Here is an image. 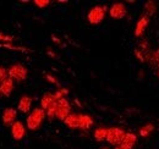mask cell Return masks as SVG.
<instances>
[{
	"label": "cell",
	"instance_id": "cell-16",
	"mask_svg": "<svg viewBox=\"0 0 159 149\" xmlns=\"http://www.w3.org/2000/svg\"><path fill=\"white\" fill-rule=\"evenodd\" d=\"M157 12V4L154 2V1H152V0H149V1H147L146 4H144V7H143V16H146V17H152L154 14Z\"/></svg>",
	"mask_w": 159,
	"mask_h": 149
},
{
	"label": "cell",
	"instance_id": "cell-21",
	"mask_svg": "<svg viewBox=\"0 0 159 149\" xmlns=\"http://www.w3.org/2000/svg\"><path fill=\"white\" fill-rule=\"evenodd\" d=\"M0 40H1V42H5V44H9L10 42L14 40V37L10 36V34H5V33L0 32Z\"/></svg>",
	"mask_w": 159,
	"mask_h": 149
},
{
	"label": "cell",
	"instance_id": "cell-20",
	"mask_svg": "<svg viewBox=\"0 0 159 149\" xmlns=\"http://www.w3.org/2000/svg\"><path fill=\"white\" fill-rule=\"evenodd\" d=\"M33 2H34V5H36L37 7H39V9H45V7H48V6L50 5V1H49V0H34Z\"/></svg>",
	"mask_w": 159,
	"mask_h": 149
},
{
	"label": "cell",
	"instance_id": "cell-17",
	"mask_svg": "<svg viewBox=\"0 0 159 149\" xmlns=\"http://www.w3.org/2000/svg\"><path fill=\"white\" fill-rule=\"evenodd\" d=\"M107 134H108V129L103 127V126L97 127L93 132V137L97 142H104L107 139Z\"/></svg>",
	"mask_w": 159,
	"mask_h": 149
},
{
	"label": "cell",
	"instance_id": "cell-5",
	"mask_svg": "<svg viewBox=\"0 0 159 149\" xmlns=\"http://www.w3.org/2000/svg\"><path fill=\"white\" fill-rule=\"evenodd\" d=\"M71 114V104L66 98H61L57 102V110H55V119L64 121Z\"/></svg>",
	"mask_w": 159,
	"mask_h": 149
},
{
	"label": "cell",
	"instance_id": "cell-10",
	"mask_svg": "<svg viewBox=\"0 0 159 149\" xmlns=\"http://www.w3.org/2000/svg\"><path fill=\"white\" fill-rule=\"evenodd\" d=\"M136 143H137V136L132 132H126L119 147L121 149H134Z\"/></svg>",
	"mask_w": 159,
	"mask_h": 149
},
{
	"label": "cell",
	"instance_id": "cell-19",
	"mask_svg": "<svg viewBox=\"0 0 159 149\" xmlns=\"http://www.w3.org/2000/svg\"><path fill=\"white\" fill-rule=\"evenodd\" d=\"M153 131H154V125L153 124H146L144 126H142L139 129V133L141 137H149Z\"/></svg>",
	"mask_w": 159,
	"mask_h": 149
},
{
	"label": "cell",
	"instance_id": "cell-24",
	"mask_svg": "<svg viewBox=\"0 0 159 149\" xmlns=\"http://www.w3.org/2000/svg\"><path fill=\"white\" fill-rule=\"evenodd\" d=\"M48 54H49V56H50V57H57V55H55L54 53H52V52H48Z\"/></svg>",
	"mask_w": 159,
	"mask_h": 149
},
{
	"label": "cell",
	"instance_id": "cell-8",
	"mask_svg": "<svg viewBox=\"0 0 159 149\" xmlns=\"http://www.w3.org/2000/svg\"><path fill=\"white\" fill-rule=\"evenodd\" d=\"M17 119V110L15 108H5L1 114V122L4 127H11Z\"/></svg>",
	"mask_w": 159,
	"mask_h": 149
},
{
	"label": "cell",
	"instance_id": "cell-15",
	"mask_svg": "<svg viewBox=\"0 0 159 149\" xmlns=\"http://www.w3.org/2000/svg\"><path fill=\"white\" fill-rule=\"evenodd\" d=\"M57 100L54 99L53 97V93H44L40 98V109H43L44 111L48 110L53 104H55Z\"/></svg>",
	"mask_w": 159,
	"mask_h": 149
},
{
	"label": "cell",
	"instance_id": "cell-2",
	"mask_svg": "<svg viewBox=\"0 0 159 149\" xmlns=\"http://www.w3.org/2000/svg\"><path fill=\"white\" fill-rule=\"evenodd\" d=\"M7 74L9 77L15 82H22V81H26L27 77H28V70L25 65L22 64H12L9 69H7Z\"/></svg>",
	"mask_w": 159,
	"mask_h": 149
},
{
	"label": "cell",
	"instance_id": "cell-4",
	"mask_svg": "<svg viewBox=\"0 0 159 149\" xmlns=\"http://www.w3.org/2000/svg\"><path fill=\"white\" fill-rule=\"evenodd\" d=\"M125 133H126V131L122 130L121 127H109L105 141L113 147H119Z\"/></svg>",
	"mask_w": 159,
	"mask_h": 149
},
{
	"label": "cell",
	"instance_id": "cell-22",
	"mask_svg": "<svg viewBox=\"0 0 159 149\" xmlns=\"http://www.w3.org/2000/svg\"><path fill=\"white\" fill-rule=\"evenodd\" d=\"M7 77H9V74H7V69L4 67V66H0V83L4 82Z\"/></svg>",
	"mask_w": 159,
	"mask_h": 149
},
{
	"label": "cell",
	"instance_id": "cell-11",
	"mask_svg": "<svg viewBox=\"0 0 159 149\" xmlns=\"http://www.w3.org/2000/svg\"><path fill=\"white\" fill-rule=\"evenodd\" d=\"M32 103L33 99L30 95H22L17 103V110L22 114H28L32 110Z\"/></svg>",
	"mask_w": 159,
	"mask_h": 149
},
{
	"label": "cell",
	"instance_id": "cell-3",
	"mask_svg": "<svg viewBox=\"0 0 159 149\" xmlns=\"http://www.w3.org/2000/svg\"><path fill=\"white\" fill-rule=\"evenodd\" d=\"M105 14H107V7L105 6L96 5L88 11L87 20H88V22L91 25H99L105 17Z\"/></svg>",
	"mask_w": 159,
	"mask_h": 149
},
{
	"label": "cell",
	"instance_id": "cell-1",
	"mask_svg": "<svg viewBox=\"0 0 159 149\" xmlns=\"http://www.w3.org/2000/svg\"><path fill=\"white\" fill-rule=\"evenodd\" d=\"M45 119H47L45 111L40 108H34L31 110L26 119V127L30 131H38L42 127Z\"/></svg>",
	"mask_w": 159,
	"mask_h": 149
},
{
	"label": "cell",
	"instance_id": "cell-14",
	"mask_svg": "<svg viewBox=\"0 0 159 149\" xmlns=\"http://www.w3.org/2000/svg\"><path fill=\"white\" fill-rule=\"evenodd\" d=\"M93 117L88 114H80V130L88 131L93 126Z\"/></svg>",
	"mask_w": 159,
	"mask_h": 149
},
{
	"label": "cell",
	"instance_id": "cell-18",
	"mask_svg": "<svg viewBox=\"0 0 159 149\" xmlns=\"http://www.w3.org/2000/svg\"><path fill=\"white\" fill-rule=\"evenodd\" d=\"M147 62H149L153 67H158L159 69V49H157L156 52H151Z\"/></svg>",
	"mask_w": 159,
	"mask_h": 149
},
{
	"label": "cell",
	"instance_id": "cell-7",
	"mask_svg": "<svg viewBox=\"0 0 159 149\" xmlns=\"http://www.w3.org/2000/svg\"><path fill=\"white\" fill-rule=\"evenodd\" d=\"M109 15L114 20H121L126 17V15H127L126 5L124 2H114L109 9Z\"/></svg>",
	"mask_w": 159,
	"mask_h": 149
},
{
	"label": "cell",
	"instance_id": "cell-26",
	"mask_svg": "<svg viewBox=\"0 0 159 149\" xmlns=\"http://www.w3.org/2000/svg\"><path fill=\"white\" fill-rule=\"evenodd\" d=\"M114 149H121L120 147H114Z\"/></svg>",
	"mask_w": 159,
	"mask_h": 149
},
{
	"label": "cell",
	"instance_id": "cell-23",
	"mask_svg": "<svg viewBox=\"0 0 159 149\" xmlns=\"http://www.w3.org/2000/svg\"><path fill=\"white\" fill-rule=\"evenodd\" d=\"M45 78L49 81V82H52V83H54V84H57V86H59V82H58V79L55 78V77H53L52 74H47L45 76Z\"/></svg>",
	"mask_w": 159,
	"mask_h": 149
},
{
	"label": "cell",
	"instance_id": "cell-12",
	"mask_svg": "<svg viewBox=\"0 0 159 149\" xmlns=\"http://www.w3.org/2000/svg\"><path fill=\"white\" fill-rule=\"evenodd\" d=\"M148 25H149V19L142 15V17L137 21L136 27H135V32H134V33H135V37L136 38L142 37V36H143V33L146 32V29H147Z\"/></svg>",
	"mask_w": 159,
	"mask_h": 149
},
{
	"label": "cell",
	"instance_id": "cell-27",
	"mask_svg": "<svg viewBox=\"0 0 159 149\" xmlns=\"http://www.w3.org/2000/svg\"><path fill=\"white\" fill-rule=\"evenodd\" d=\"M158 77H159V70H158Z\"/></svg>",
	"mask_w": 159,
	"mask_h": 149
},
{
	"label": "cell",
	"instance_id": "cell-9",
	"mask_svg": "<svg viewBox=\"0 0 159 149\" xmlns=\"http://www.w3.org/2000/svg\"><path fill=\"white\" fill-rule=\"evenodd\" d=\"M14 89H15V82L10 77H7L4 82L0 83V98L10 97L11 93L14 92Z\"/></svg>",
	"mask_w": 159,
	"mask_h": 149
},
{
	"label": "cell",
	"instance_id": "cell-13",
	"mask_svg": "<svg viewBox=\"0 0 159 149\" xmlns=\"http://www.w3.org/2000/svg\"><path fill=\"white\" fill-rule=\"evenodd\" d=\"M64 124L66 127L71 129V130H77L80 129V114L77 112H71L65 120Z\"/></svg>",
	"mask_w": 159,
	"mask_h": 149
},
{
	"label": "cell",
	"instance_id": "cell-25",
	"mask_svg": "<svg viewBox=\"0 0 159 149\" xmlns=\"http://www.w3.org/2000/svg\"><path fill=\"white\" fill-rule=\"evenodd\" d=\"M99 149H109L108 147H102V148H99Z\"/></svg>",
	"mask_w": 159,
	"mask_h": 149
},
{
	"label": "cell",
	"instance_id": "cell-6",
	"mask_svg": "<svg viewBox=\"0 0 159 149\" xmlns=\"http://www.w3.org/2000/svg\"><path fill=\"white\" fill-rule=\"evenodd\" d=\"M10 131H11V137L15 139V141H21L26 137L27 134V127L25 126V124L20 121V120H16L11 127H10Z\"/></svg>",
	"mask_w": 159,
	"mask_h": 149
}]
</instances>
